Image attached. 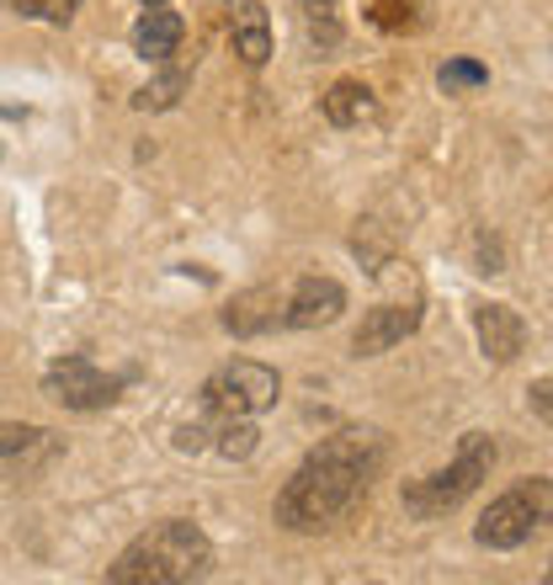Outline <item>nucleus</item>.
I'll list each match as a JSON object with an SVG mask.
<instances>
[{
    "mask_svg": "<svg viewBox=\"0 0 553 585\" xmlns=\"http://www.w3.org/2000/svg\"><path fill=\"white\" fill-rule=\"evenodd\" d=\"M389 458L378 432H336L308 453L276 490V522L288 532H330L368 506V490Z\"/></svg>",
    "mask_w": 553,
    "mask_h": 585,
    "instance_id": "nucleus-1",
    "label": "nucleus"
},
{
    "mask_svg": "<svg viewBox=\"0 0 553 585\" xmlns=\"http://www.w3.org/2000/svg\"><path fill=\"white\" fill-rule=\"evenodd\" d=\"M214 570V543L192 522H160L112 559V585H186Z\"/></svg>",
    "mask_w": 553,
    "mask_h": 585,
    "instance_id": "nucleus-2",
    "label": "nucleus"
},
{
    "mask_svg": "<svg viewBox=\"0 0 553 585\" xmlns=\"http://www.w3.org/2000/svg\"><path fill=\"white\" fill-rule=\"evenodd\" d=\"M490 463H495V442L485 432H468L458 447V458L447 463V468H436L426 479H410V485H404V511H410L415 522H436V517L458 511L463 500L490 479Z\"/></svg>",
    "mask_w": 553,
    "mask_h": 585,
    "instance_id": "nucleus-3",
    "label": "nucleus"
},
{
    "mask_svg": "<svg viewBox=\"0 0 553 585\" xmlns=\"http://www.w3.org/2000/svg\"><path fill=\"white\" fill-rule=\"evenodd\" d=\"M543 517H549V479H522L517 490L495 495L490 511L479 517V527H474V538L485 543V549H522L527 538L543 527Z\"/></svg>",
    "mask_w": 553,
    "mask_h": 585,
    "instance_id": "nucleus-4",
    "label": "nucleus"
},
{
    "mask_svg": "<svg viewBox=\"0 0 553 585\" xmlns=\"http://www.w3.org/2000/svg\"><path fill=\"white\" fill-rule=\"evenodd\" d=\"M276 394H282V378H276V368H267V362H250V357H240V362H224V368L203 383V404L214 410V415H261V410H272Z\"/></svg>",
    "mask_w": 553,
    "mask_h": 585,
    "instance_id": "nucleus-5",
    "label": "nucleus"
},
{
    "mask_svg": "<svg viewBox=\"0 0 553 585\" xmlns=\"http://www.w3.org/2000/svg\"><path fill=\"white\" fill-rule=\"evenodd\" d=\"M43 394L64 410H107L123 394V378H107L91 357H64L43 372Z\"/></svg>",
    "mask_w": 553,
    "mask_h": 585,
    "instance_id": "nucleus-6",
    "label": "nucleus"
},
{
    "mask_svg": "<svg viewBox=\"0 0 553 585\" xmlns=\"http://www.w3.org/2000/svg\"><path fill=\"white\" fill-rule=\"evenodd\" d=\"M64 453V436L48 426H17V421H0V479L17 485L43 474L48 463Z\"/></svg>",
    "mask_w": 553,
    "mask_h": 585,
    "instance_id": "nucleus-7",
    "label": "nucleus"
},
{
    "mask_svg": "<svg viewBox=\"0 0 553 585\" xmlns=\"http://www.w3.org/2000/svg\"><path fill=\"white\" fill-rule=\"evenodd\" d=\"M415 331H421V293L383 299V304H372L368 314H362V325H357V336H351V351H357V357H378V351L400 346V340L415 336Z\"/></svg>",
    "mask_w": 553,
    "mask_h": 585,
    "instance_id": "nucleus-8",
    "label": "nucleus"
},
{
    "mask_svg": "<svg viewBox=\"0 0 553 585\" xmlns=\"http://www.w3.org/2000/svg\"><path fill=\"white\" fill-rule=\"evenodd\" d=\"M340 314H346V288L336 278H299L282 293V325H293V331L336 325Z\"/></svg>",
    "mask_w": 553,
    "mask_h": 585,
    "instance_id": "nucleus-9",
    "label": "nucleus"
},
{
    "mask_svg": "<svg viewBox=\"0 0 553 585\" xmlns=\"http://www.w3.org/2000/svg\"><path fill=\"white\" fill-rule=\"evenodd\" d=\"M224 22H229L235 54L246 64L272 59V22H267V6H261V0H229V6H224Z\"/></svg>",
    "mask_w": 553,
    "mask_h": 585,
    "instance_id": "nucleus-10",
    "label": "nucleus"
},
{
    "mask_svg": "<svg viewBox=\"0 0 553 585\" xmlns=\"http://www.w3.org/2000/svg\"><path fill=\"white\" fill-rule=\"evenodd\" d=\"M474 325H479V346L490 362H511L522 357L527 346V319L511 304H479L474 308Z\"/></svg>",
    "mask_w": 553,
    "mask_h": 585,
    "instance_id": "nucleus-11",
    "label": "nucleus"
},
{
    "mask_svg": "<svg viewBox=\"0 0 553 585\" xmlns=\"http://www.w3.org/2000/svg\"><path fill=\"white\" fill-rule=\"evenodd\" d=\"M282 325V288H250L224 308V331L229 336H267Z\"/></svg>",
    "mask_w": 553,
    "mask_h": 585,
    "instance_id": "nucleus-12",
    "label": "nucleus"
},
{
    "mask_svg": "<svg viewBox=\"0 0 553 585\" xmlns=\"http://www.w3.org/2000/svg\"><path fill=\"white\" fill-rule=\"evenodd\" d=\"M186 37V22L176 17V11H165V6H150L139 22H133V54L150 64H165L176 48H182Z\"/></svg>",
    "mask_w": 553,
    "mask_h": 585,
    "instance_id": "nucleus-13",
    "label": "nucleus"
},
{
    "mask_svg": "<svg viewBox=\"0 0 553 585\" xmlns=\"http://www.w3.org/2000/svg\"><path fill=\"white\" fill-rule=\"evenodd\" d=\"M325 118L336 128L372 123V118H378V96H372V86H362V80H336V86L325 91Z\"/></svg>",
    "mask_w": 553,
    "mask_h": 585,
    "instance_id": "nucleus-14",
    "label": "nucleus"
},
{
    "mask_svg": "<svg viewBox=\"0 0 553 585\" xmlns=\"http://www.w3.org/2000/svg\"><path fill=\"white\" fill-rule=\"evenodd\" d=\"M368 17L389 32H421L431 22V0H368Z\"/></svg>",
    "mask_w": 553,
    "mask_h": 585,
    "instance_id": "nucleus-15",
    "label": "nucleus"
},
{
    "mask_svg": "<svg viewBox=\"0 0 553 585\" xmlns=\"http://www.w3.org/2000/svg\"><path fill=\"white\" fill-rule=\"evenodd\" d=\"M304 32H308V43H314L319 54L340 48V17H336V0H304Z\"/></svg>",
    "mask_w": 553,
    "mask_h": 585,
    "instance_id": "nucleus-16",
    "label": "nucleus"
},
{
    "mask_svg": "<svg viewBox=\"0 0 553 585\" xmlns=\"http://www.w3.org/2000/svg\"><path fill=\"white\" fill-rule=\"evenodd\" d=\"M186 86H192L186 69H165L160 80H150L144 91L133 96V107H139V112H165V107H176V96H182Z\"/></svg>",
    "mask_w": 553,
    "mask_h": 585,
    "instance_id": "nucleus-17",
    "label": "nucleus"
},
{
    "mask_svg": "<svg viewBox=\"0 0 553 585\" xmlns=\"http://www.w3.org/2000/svg\"><path fill=\"white\" fill-rule=\"evenodd\" d=\"M436 80H442V91H474V86H485V80H490V69H485L479 59H447Z\"/></svg>",
    "mask_w": 553,
    "mask_h": 585,
    "instance_id": "nucleus-18",
    "label": "nucleus"
},
{
    "mask_svg": "<svg viewBox=\"0 0 553 585\" xmlns=\"http://www.w3.org/2000/svg\"><path fill=\"white\" fill-rule=\"evenodd\" d=\"M218 453H224V458H250V453H256V426H250V415H229Z\"/></svg>",
    "mask_w": 553,
    "mask_h": 585,
    "instance_id": "nucleus-19",
    "label": "nucleus"
},
{
    "mask_svg": "<svg viewBox=\"0 0 553 585\" xmlns=\"http://www.w3.org/2000/svg\"><path fill=\"white\" fill-rule=\"evenodd\" d=\"M22 17H37V22H54V28H64L75 11H80V0H11Z\"/></svg>",
    "mask_w": 553,
    "mask_h": 585,
    "instance_id": "nucleus-20",
    "label": "nucleus"
},
{
    "mask_svg": "<svg viewBox=\"0 0 553 585\" xmlns=\"http://www.w3.org/2000/svg\"><path fill=\"white\" fill-rule=\"evenodd\" d=\"M532 400H538V415H549V378H538V389H532Z\"/></svg>",
    "mask_w": 553,
    "mask_h": 585,
    "instance_id": "nucleus-21",
    "label": "nucleus"
},
{
    "mask_svg": "<svg viewBox=\"0 0 553 585\" xmlns=\"http://www.w3.org/2000/svg\"><path fill=\"white\" fill-rule=\"evenodd\" d=\"M144 6H171V0H144Z\"/></svg>",
    "mask_w": 553,
    "mask_h": 585,
    "instance_id": "nucleus-22",
    "label": "nucleus"
}]
</instances>
